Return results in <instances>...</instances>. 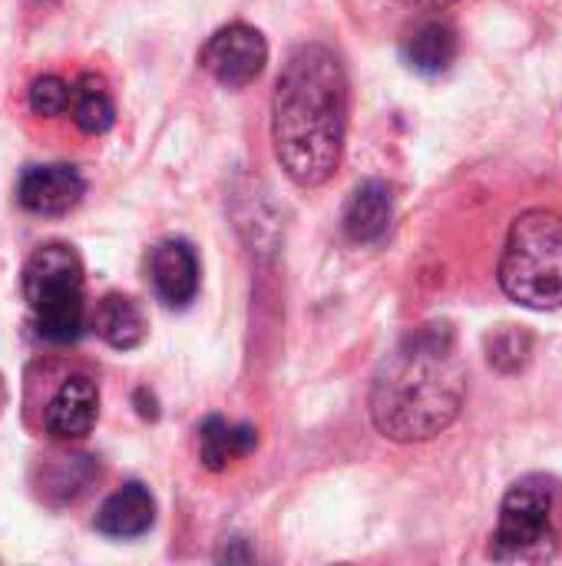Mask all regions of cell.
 Wrapping results in <instances>:
<instances>
[{
  "instance_id": "9c48e42d",
  "label": "cell",
  "mask_w": 562,
  "mask_h": 566,
  "mask_svg": "<svg viewBox=\"0 0 562 566\" xmlns=\"http://www.w3.org/2000/svg\"><path fill=\"white\" fill-rule=\"evenodd\" d=\"M99 418V391L86 375L66 378L46 405V434L56 441H79Z\"/></svg>"
},
{
  "instance_id": "277c9868",
  "label": "cell",
  "mask_w": 562,
  "mask_h": 566,
  "mask_svg": "<svg viewBox=\"0 0 562 566\" xmlns=\"http://www.w3.org/2000/svg\"><path fill=\"white\" fill-rule=\"evenodd\" d=\"M562 544V484L550 474L520 478L503 504L490 537V557L500 564H547Z\"/></svg>"
},
{
  "instance_id": "5bb4252c",
  "label": "cell",
  "mask_w": 562,
  "mask_h": 566,
  "mask_svg": "<svg viewBox=\"0 0 562 566\" xmlns=\"http://www.w3.org/2000/svg\"><path fill=\"white\" fill-rule=\"evenodd\" d=\"M258 448V431L252 424H232L225 418H209L199 428V461L209 471H225L232 461Z\"/></svg>"
},
{
  "instance_id": "9a60e30c",
  "label": "cell",
  "mask_w": 562,
  "mask_h": 566,
  "mask_svg": "<svg viewBox=\"0 0 562 566\" xmlns=\"http://www.w3.org/2000/svg\"><path fill=\"white\" fill-rule=\"evenodd\" d=\"M70 109H73V123L86 136H103L116 123V103H113L109 83L99 73H83L73 83Z\"/></svg>"
},
{
  "instance_id": "8fae6325",
  "label": "cell",
  "mask_w": 562,
  "mask_h": 566,
  "mask_svg": "<svg viewBox=\"0 0 562 566\" xmlns=\"http://www.w3.org/2000/svg\"><path fill=\"white\" fill-rule=\"evenodd\" d=\"M391 216H394V196L384 182L371 179V182H361L348 206H344V235L351 242H378L388 235L391 229Z\"/></svg>"
},
{
  "instance_id": "7c38bea8",
  "label": "cell",
  "mask_w": 562,
  "mask_h": 566,
  "mask_svg": "<svg viewBox=\"0 0 562 566\" xmlns=\"http://www.w3.org/2000/svg\"><path fill=\"white\" fill-rule=\"evenodd\" d=\"M457 30L444 20H424L421 27H414L404 40V60L414 73L424 76H437L444 70H450V63L457 60Z\"/></svg>"
},
{
  "instance_id": "8992f818",
  "label": "cell",
  "mask_w": 562,
  "mask_h": 566,
  "mask_svg": "<svg viewBox=\"0 0 562 566\" xmlns=\"http://www.w3.org/2000/svg\"><path fill=\"white\" fill-rule=\"evenodd\" d=\"M202 70H209L222 86L242 90L255 83L268 63V43L265 36L248 23H229L209 36V43L199 53Z\"/></svg>"
},
{
  "instance_id": "ba28073f",
  "label": "cell",
  "mask_w": 562,
  "mask_h": 566,
  "mask_svg": "<svg viewBox=\"0 0 562 566\" xmlns=\"http://www.w3.org/2000/svg\"><path fill=\"white\" fill-rule=\"evenodd\" d=\"M149 279L169 308H185L199 292V259L189 242L166 239L149 255Z\"/></svg>"
},
{
  "instance_id": "6da1fadb",
  "label": "cell",
  "mask_w": 562,
  "mask_h": 566,
  "mask_svg": "<svg viewBox=\"0 0 562 566\" xmlns=\"http://www.w3.org/2000/svg\"><path fill=\"white\" fill-rule=\"evenodd\" d=\"M467 401V361L447 322H427L401 338L371 385V421L397 444L444 434Z\"/></svg>"
},
{
  "instance_id": "e0dca14e",
  "label": "cell",
  "mask_w": 562,
  "mask_h": 566,
  "mask_svg": "<svg viewBox=\"0 0 562 566\" xmlns=\"http://www.w3.org/2000/svg\"><path fill=\"white\" fill-rule=\"evenodd\" d=\"M70 96H73V86H66L60 76H36L30 83V109L36 116H60L70 109Z\"/></svg>"
},
{
  "instance_id": "ac0fdd59",
  "label": "cell",
  "mask_w": 562,
  "mask_h": 566,
  "mask_svg": "<svg viewBox=\"0 0 562 566\" xmlns=\"http://www.w3.org/2000/svg\"><path fill=\"white\" fill-rule=\"evenodd\" d=\"M404 3H414V7H427V10H437V7H450L457 0H404Z\"/></svg>"
},
{
  "instance_id": "2e32d148",
  "label": "cell",
  "mask_w": 562,
  "mask_h": 566,
  "mask_svg": "<svg viewBox=\"0 0 562 566\" xmlns=\"http://www.w3.org/2000/svg\"><path fill=\"white\" fill-rule=\"evenodd\" d=\"M89 481H93V461L86 454H56L43 461V497L56 491L60 494L56 504L76 501Z\"/></svg>"
},
{
  "instance_id": "7a4b0ae2",
  "label": "cell",
  "mask_w": 562,
  "mask_h": 566,
  "mask_svg": "<svg viewBox=\"0 0 562 566\" xmlns=\"http://www.w3.org/2000/svg\"><path fill=\"white\" fill-rule=\"evenodd\" d=\"M348 133V76L335 50L301 43L272 99V143L282 169L298 186H321L335 176Z\"/></svg>"
},
{
  "instance_id": "5b68a950",
  "label": "cell",
  "mask_w": 562,
  "mask_h": 566,
  "mask_svg": "<svg viewBox=\"0 0 562 566\" xmlns=\"http://www.w3.org/2000/svg\"><path fill=\"white\" fill-rule=\"evenodd\" d=\"M23 298L33 312L40 338L70 345L86 328L83 262L73 245H40L23 265Z\"/></svg>"
},
{
  "instance_id": "4fadbf2b",
  "label": "cell",
  "mask_w": 562,
  "mask_h": 566,
  "mask_svg": "<svg viewBox=\"0 0 562 566\" xmlns=\"http://www.w3.org/2000/svg\"><path fill=\"white\" fill-rule=\"evenodd\" d=\"M93 328L109 348L129 352V348L142 345V338L149 332V322H146V312H142V305L136 298L106 295L93 312Z\"/></svg>"
},
{
  "instance_id": "52a82bcc",
  "label": "cell",
  "mask_w": 562,
  "mask_h": 566,
  "mask_svg": "<svg viewBox=\"0 0 562 566\" xmlns=\"http://www.w3.org/2000/svg\"><path fill=\"white\" fill-rule=\"evenodd\" d=\"M86 182L76 166H30L17 182V202L33 216H63L79 206Z\"/></svg>"
},
{
  "instance_id": "3957f363",
  "label": "cell",
  "mask_w": 562,
  "mask_h": 566,
  "mask_svg": "<svg viewBox=\"0 0 562 566\" xmlns=\"http://www.w3.org/2000/svg\"><path fill=\"white\" fill-rule=\"evenodd\" d=\"M500 289L537 312L562 308V216L530 209L513 219L500 255Z\"/></svg>"
},
{
  "instance_id": "d6986e66",
  "label": "cell",
  "mask_w": 562,
  "mask_h": 566,
  "mask_svg": "<svg viewBox=\"0 0 562 566\" xmlns=\"http://www.w3.org/2000/svg\"><path fill=\"white\" fill-rule=\"evenodd\" d=\"M3 405H7V385H3V378H0V411H3Z\"/></svg>"
},
{
  "instance_id": "30bf717a",
  "label": "cell",
  "mask_w": 562,
  "mask_h": 566,
  "mask_svg": "<svg viewBox=\"0 0 562 566\" xmlns=\"http://www.w3.org/2000/svg\"><path fill=\"white\" fill-rule=\"evenodd\" d=\"M156 521V501L142 484H123L96 514V531L116 541L142 537Z\"/></svg>"
}]
</instances>
